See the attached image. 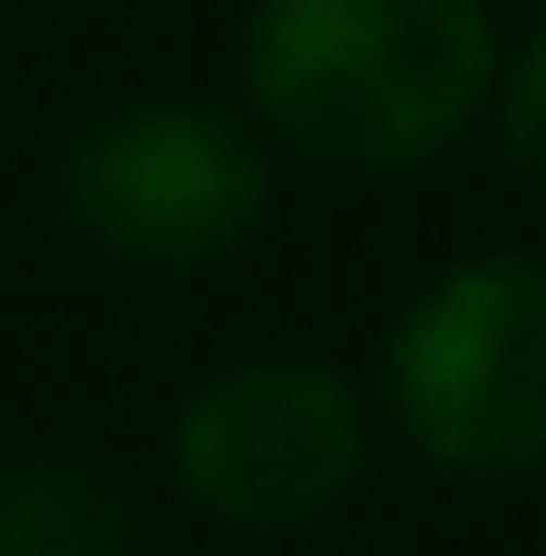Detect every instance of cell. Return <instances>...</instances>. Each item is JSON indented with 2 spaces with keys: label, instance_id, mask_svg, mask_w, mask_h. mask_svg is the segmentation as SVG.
Wrapping results in <instances>:
<instances>
[{
  "label": "cell",
  "instance_id": "6da1fadb",
  "mask_svg": "<svg viewBox=\"0 0 546 556\" xmlns=\"http://www.w3.org/2000/svg\"><path fill=\"white\" fill-rule=\"evenodd\" d=\"M498 78L479 0H254L244 98L322 166L381 176L440 156Z\"/></svg>",
  "mask_w": 546,
  "mask_h": 556
},
{
  "label": "cell",
  "instance_id": "52a82bcc",
  "mask_svg": "<svg viewBox=\"0 0 546 556\" xmlns=\"http://www.w3.org/2000/svg\"><path fill=\"white\" fill-rule=\"evenodd\" d=\"M537 10H546V0H537Z\"/></svg>",
  "mask_w": 546,
  "mask_h": 556
},
{
  "label": "cell",
  "instance_id": "3957f363",
  "mask_svg": "<svg viewBox=\"0 0 546 556\" xmlns=\"http://www.w3.org/2000/svg\"><path fill=\"white\" fill-rule=\"evenodd\" d=\"M371 469V410L322 362H234L176 410V479L225 528H313Z\"/></svg>",
  "mask_w": 546,
  "mask_h": 556
},
{
  "label": "cell",
  "instance_id": "8992f818",
  "mask_svg": "<svg viewBox=\"0 0 546 556\" xmlns=\"http://www.w3.org/2000/svg\"><path fill=\"white\" fill-rule=\"evenodd\" d=\"M498 147H508V176L528 186V205L546 215V29L528 39V59L508 68V98H498Z\"/></svg>",
  "mask_w": 546,
  "mask_h": 556
},
{
  "label": "cell",
  "instance_id": "5b68a950",
  "mask_svg": "<svg viewBox=\"0 0 546 556\" xmlns=\"http://www.w3.org/2000/svg\"><path fill=\"white\" fill-rule=\"evenodd\" d=\"M0 556H127V508L98 469H0Z\"/></svg>",
  "mask_w": 546,
  "mask_h": 556
},
{
  "label": "cell",
  "instance_id": "277c9868",
  "mask_svg": "<svg viewBox=\"0 0 546 556\" xmlns=\"http://www.w3.org/2000/svg\"><path fill=\"white\" fill-rule=\"evenodd\" d=\"M59 195L107 254L186 274L264 225V156L234 117L195 98H137L68 147Z\"/></svg>",
  "mask_w": 546,
  "mask_h": 556
},
{
  "label": "cell",
  "instance_id": "7a4b0ae2",
  "mask_svg": "<svg viewBox=\"0 0 546 556\" xmlns=\"http://www.w3.org/2000/svg\"><path fill=\"white\" fill-rule=\"evenodd\" d=\"M391 420L459 479L546 469V254L449 264L391 332Z\"/></svg>",
  "mask_w": 546,
  "mask_h": 556
}]
</instances>
